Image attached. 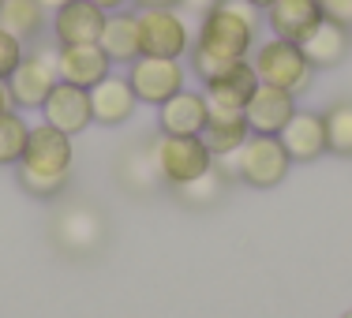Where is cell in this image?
Instances as JSON below:
<instances>
[{
	"mask_svg": "<svg viewBox=\"0 0 352 318\" xmlns=\"http://www.w3.org/2000/svg\"><path fill=\"white\" fill-rule=\"evenodd\" d=\"M278 139L289 150L292 161H318L330 150V142H326V116L315 113V109H296Z\"/></svg>",
	"mask_w": 352,
	"mask_h": 318,
	"instance_id": "9a60e30c",
	"label": "cell"
},
{
	"mask_svg": "<svg viewBox=\"0 0 352 318\" xmlns=\"http://www.w3.org/2000/svg\"><path fill=\"white\" fill-rule=\"evenodd\" d=\"M221 0H180V12L184 15H195V19H203L210 8H217Z\"/></svg>",
	"mask_w": 352,
	"mask_h": 318,
	"instance_id": "f1b7e54d",
	"label": "cell"
},
{
	"mask_svg": "<svg viewBox=\"0 0 352 318\" xmlns=\"http://www.w3.org/2000/svg\"><path fill=\"white\" fill-rule=\"evenodd\" d=\"M255 90H258V75L251 68V60H232L229 68H221L217 75H210V79L203 82L206 105L236 109V113H244V105L251 102Z\"/></svg>",
	"mask_w": 352,
	"mask_h": 318,
	"instance_id": "7c38bea8",
	"label": "cell"
},
{
	"mask_svg": "<svg viewBox=\"0 0 352 318\" xmlns=\"http://www.w3.org/2000/svg\"><path fill=\"white\" fill-rule=\"evenodd\" d=\"M236 165H240V180H244L248 188L270 191L289 177L292 157H289V150L281 146L278 135H251L244 146L236 150Z\"/></svg>",
	"mask_w": 352,
	"mask_h": 318,
	"instance_id": "52a82bcc",
	"label": "cell"
},
{
	"mask_svg": "<svg viewBox=\"0 0 352 318\" xmlns=\"http://www.w3.org/2000/svg\"><path fill=\"white\" fill-rule=\"evenodd\" d=\"M150 154H154L157 177L169 188H184L214 169V154L206 150L203 135H157Z\"/></svg>",
	"mask_w": 352,
	"mask_h": 318,
	"instance_id": "277c9868",
	"label": "cell"
},
{
	"mask_svg": "<svg viewBox=\"0 0 352 318\" xmlns=\"http://www.w3.org/2000/svg\"><path fill=\"white\" fill-rule=\"evenodd\" d=\"M206 116H210L206 94L184 87L176 98H169L165 105H157V131H162V135H203Z\"/></svg>",
	"mask_w": 352,
	"mask_h": 318,
	"instance_id": "2e32d148",
	"label": "cell"
},
{
	"mask_svg": "<svg viewBox=\"0 0 352 318\" xmlns=\"http://www.w3.org/2000/svg\"><path fill=\"white\" fill-rule=\"evenodd\" d=\"M23 56H27V41H19L15 34H8V30L0 27V79H8V75L19 68Z\"/></svg>",
	"mask_w": 352,
	"mask_h": 318,
	"instance_id": "4316f807",
	"label": "cell"
},
{
	"mask_svg": "<svg viewBox=\"0 0 352 318\" xmlns=\"http://www.w3.org/2000/svg\"><path fill=\"white\" fill-rule=\"evenodd\" d=\"M131 4L142 12V8H180V0H131Z\"/></svg>",
	"mask_w": 352,
	"mask_h": 318,
	"instance_id": "4dcf8cb0",
	"label": "cell"
},
{
	"mask_svg": "<svg viewBox=\"0 0 352 318\" xmlns=\"http://www.w3.org/2000/svg\"><path fill=\"white\" fill-rule=\"evenodd\" d=\"M56 75L60 82H72V87H98L105 75H113V60L98 41H87V45H56Z\"/></svg>",
	"mask_w": 352,
	"mask_h": 318,
	"instance_id": "30bf717a",
	"label": "cell"
},
{
	"mask_svg": "<svg viewBox=\"0 0 352 318\" xmlns=\"http://www.w3.org/2000/svg\"><path fill=\"white\" fill-rule=\"evenodd\" d=\"M98 45L109 53V60H113V68L116 64H124L128 68L131 60H139L142 56V38H139V12H109V19H105V30H102V38H98Z\"/></svg>",
	"mask_w": 352,
	"mask_h": 318,
	"instance_id": "d6986e66",
	"label": "cell"
},
{
	"mask_svg": "<svg viewBox=\"0 0 352 318\" xmlns=\"http://www.w3.org/2000/svg\"><path fill=\"white\" fill-rule=\"evenodd\" d=\"M322 116H326V142H330V154L352 157V102L330 105Z\"/></svg>",
	"mask_w": 352,
	"mask_h": 318,
	"instance_id": "cb8c5ba5",
	"label": "cell"
},
{
	"mask_svg": "<svg viewBox=\"0 0 352 318\" xmlns=\"http://www.w3.org/2000/svg\"><path fill=\"white\" fill-rule=\"evenodd\" d=\"M248 60H251V68H255L258 82L289 90V94H296V98L304 94V90H311V82H315V68L296 41H285V38L270 34L266 41H258V45L251 49Z\"/></svg>",
	"mask_w": 352,
	"mask_h": 318,
	"instance_id": "3957f363",
	"label": "cell"
},
{
	"mask_svg": "<svg viewBox=\"0 0 352 318\" xmlns=\"http://www.w3.org/2000/svg\"><path fill=\"white\" fill-rule=\"evenodd\" d=\"M322 12L326 19H338L345 27H352V0H322Z\"/></svg>",
	"mask_w": 352,
	"mask_h": 318,
	"instance_id": "83f0119b",
	"label": "cell"
},
{
	"mask_svg": "<svg viewBox=\"0 0 352 318\" xmlns=\"http://www.w3.org/2000/svg\"><path fill=\"white\" fill-rule=\"evenodd\" d=\"M341 318H352V311H345V315H341Z\"/></svg>",
	"mask_w": 352,
	"mask_h": 318,
	"instance_id": "e575fe53",
	"label": "cell"
},
{
	"mask_svg": "<svg viewBox=\"0 0 352 318\" xmlns=\"http://www.w3.org/2000/svg\"><path fill=\"white\" fill-rule=\"evenodd\" d=\"M56 240L72 251H90L102 240V221L87 206H68L60 214V221H56Z\"/></svg>",
	"mask_w": 352,
	"mask_h": 318,
	"instance_id": "7402d4cb",
	"label": "cell"
},
{
	"mask_svg": "<svg viewBox=\"0 0 352 318\" xmlns=\"http://www.w3.org/2000/svg\"><path fill=\"white\" fill-rule=\"evenodd\" d=\"M0 4H4V0H0Z\"/></svg>",
	"mask_w": 352,
	"mask_h": 318,
	"instance_id": "d590c367",
	"label": "cell"
},
{
	"mask_svg": "<svg viewBox=\"0 0 352 318\" xmlns=\"http://www.w3.org/2000/svg\"><path fill=\"white\" fill-rule=\"evenodd\" d=\"M90 4H98L102 12H124V8L131 4V0H90Z\"/></svg>",
	"mask_w": 352,
	"mask_h": 318,
	"instance_id": "1f68e13d",
	"label": "cell"
},
{
	"mask_svg": "<svg viewBox=\"0 0 352 318\" xmlns=\"http://www.w3.org/2000/svg\"><path fill=\"white\" fill-rule=\"evenodd\" d=\"M120 177H124V183H128L131 191H150L157 180H162V177H157V165H154V154H150V150L131 154L128 161H124Z\"/></svg>",
	"mask_w": 352,
	"mask_h": 318,
	"instance_id": "d4e9b609",
	"label": "cell"
},
{
	"mask_svg": "<svg viewBox=\"0 0 352 318\" xmlns=\"http://www.w3.org/2000/svg\"><path fill=\"white\" fill-rule=\"evenodd\" d=\"M68 4H72V0H41V8H45L49 15H53V12H60V8H68Z\"/></svg>",
	"mask_w": 352,
	"mask_h": 318,
	"instance_id": "d6a6232c",
	"label": "cell"
},
{
	"mask_svg": "<svg viewBox=\"0 0 352 318\" xmlns=\"http://www.w3.org/2000/svg\"><path fill=\"white\" fill-rule=\"evenodd\" d=\"M128 82L135 90L139 105H165L169 98H176L188 82V71H184L180 60H169V56H139V60L128 64Z\"/></svg>",
	"mask_w": 352,
	"mask_h": 318,
	"instance_id": "ba28073f",
	"label": "cell"
},
{
	"mask_svg": "<svg viewBox=\"0 0 352 318\" xmlns=\"http://www.w3.org/2000/svg\"><path fill=\"white\" fill-rule=\"evenodd\" d=\"M225 183H229V180H225L217 169H210L206 177H199V180L184 183V188H176V191H180V195L188 198V203H210V198L221 195V188H225Z\"/></svg>",
	"mask_w": 352,
	"mask_h": 318,
	"instance_id": "484cf974",
	"label": "cell"
},
{
	"mask_svg": "<svg viewBox=\"0 0 352 318\" xmlns=\"http://www.w3.org/2000/svg\"><path fill=\"white\" fill-rule=\"evenodd\" d=\"M326 19L322 0H278L274 8H266V23H270V34L285 38V41H304L318 23Z\"/></svg>",
	"mask_w": 352,
	"mask_h": 318,
	"instance_id": "e0dca14e",
	"label": "cell"
},
{
	"mask_svg": "<svg viewBox=\"0 0 352 318\" xmlns=\"http://www.w3.org/2000/svg\"><path fill=\"white\" fill-rule=\"evenodd\" d=\"M248 4H251V8H258V12H266V8H274L278 0H248Z\"/></svg>",
	"mask_w": 352,
	"mask_h": 318,
	"instance_id": "836d02e7",
	"label": "cell"
},
{
	"mask_svg": "<svg viewBox=\"0 0 352 318\" xmlns=\"http://www.w3.org/2000/svg\"><path fill=\"white\" fill-rule=\"evenodd\" d=\"M0 27L19 41H34L49 27V12L41 8V0H4L0 4Z\"/></svg>",
	"mask_w": 352,
	"mask_h": 318,
	"instance_id": "44dd1931",
	"label": "cell"
},
{
	"mask_svg": "<svg viewBox=\"0 0 352 318\" xmlns=\"http://www.w3.org/2000/svg\"><path fill=\"white\" fill-rule=\"evenodd\" d=\"M139 38H142V56H169V60L188 56L191 45H195L188 15L180 8H142Z\"/></svg>",
	"mask_w": 352,
	"mask_h": 318,
	"instance_id": "5b68a950",
	"label": "cell"
},
{
	"mask_svg": "<svg viewBox=\"0 0 352 318\" xmlns=\"http://www.w3.org/2000/svg\"><path fill=\"white\" fill-rule=\"evenodd\" d=\"M56 82H60V75H56V49H30L19 60V68L8 75V90H12V102L19 113L41 109Z\"/></svg>",
	"mask_w": 352,
	"mask_h": 318,
	"instance_id": "8992f818",
	"label": "cell"
},
{
	"mask_svg": "<svg viewBox=\"0 0 352 318\" xmlns=\"http://www.w3.org/2000/svg\"><path fill=\"white\" fill-rule=\"evenodd\" d=\"M248 139H251V128H248L244 113L210 105V116H206V128H203V142H206V150H210L214 157L236 154Z\"/></svg>",
	"mask_w": 352,
	"mask_h": 318,
	"instance_id": "ffe728a7",
	"label": "cell"
},
{
	"mask_svg": "<svg viewBox=\"0 0 352 318\" xmlns=\"http://www.w3.org/2000/svg\"><path fill=\"white\" fill-rule=\"evenodd\" d=\"M258 27H263V12L251 8L248 0H221L217 8L199 19L195 45H191V71L199 79H210L232 60H248L251 49L258 45Z\"/></svg>",
	"mask_w": 352,
	"mask_h": 318,
	"instance_id": "6da1fadb",
	"label": "cell"
},
{
	"mask_svg": "<svg viewBox=\"0 0 352 318\" xmlns=\"http://www.w3.org/2000/svg\"><path fill=\"white\" fill-rule=\"evenodd\" d=\"M41 120L49 128L64 131V135H82V131L94 124V109H90V90L72 87V82H56L53 94L45 98V105L38 109Z\"/></svg>",
	"mask_w": 352,
	"mask_h": 318,
	"instance_id": "9c48e42d",
	"label": "cell"
},
{
	"mask_svg": "<svg viewBox=\"0 0 352 318\" xmlns=\"http://www.w3.org/2000/svg\"><path fill=\"white\" fill-rule=\"evenodd\" d=\"M27 139H30V124L19 109L0 116V165H19Z\"/></svg>",
	"mask_w": 352,
	"mask_h": 318,
	"instance_id": "603a6c76",
	"label": "cell"
},
{
	"mask_svg": "<svg viewBox=\"0 0 352 318\" xmlns=\"http://www.w3.org/2000/svg\"><path fill=\"white\" fill-rule=\"evenodd\" d=\"M90 109H94V124L102 128H120L135 116L139 109V98L131 90L128 75H105L98 87H90Z\"/></svg>",
	"mask_w": 352,
	"mask_h": 318,
	"instance_id": "5bb4252c",
	"label": "cell"
},
{
	"mask_svg": "<svg viewBox=\"0 0 352 318\" xmlns=\"http://www.w3.org/2000/svg\"><path fill=\"white\" fill-rule=\"evenodd\" d=\"M292 113H296V94L266 87V82H258V90L244 105V120H248L251 135H281L285 124L292 120Z\"/></svg>",
	"mask_w": 352,
	"mask_h": 318,
	"instance_id": "8fae6325",
	"label": "cell"
},
{
	"mask_svg": "<svg viewBox=\"0 0 352 318\" xmlns=\"http://www.w3.org/2000/svg\"><path fill=\"white\" fill-rule=\"evenodd\" d=\"M72 157H75L72 135L49 128L45 120L30 124V139H27V150H23V161L15 165L19 188L34 198H56L68 188Z\"/></svg>",
	"mask_w": 352,
	"mask_h": 318,
	"instance_id": "7a4b0ae2",
	"label": "cell"
},
{
	"mask_svg": "<svg viewBox=\"0 0 352 318\" xmlns=\"http://www.w3.org/2000/svg\"><path fill=\"white\" fill-rule=\"evenodd\" d=\"M15 102H12V90H8V79H0V116L4 113H12Z\"/></svg>",
	"mask_w": 352,
	"mask_h": 318,
	"instance_id": "f546056e",
	"label": "cell"
},
{
	"mask_svg": "<svg viewBox=\"0 0 352 318\" xmlns=\"http://www.w3.org/2000/svg\"><path fill=\"white\" fill-rule=\"evenodd\" d=\"M300 49H304V56L311 60L315 71L338 68L352 49V27H345V23H338V19H322L311 34L300 41Z\"/></svg>",
	"mask_w": 352,
	"mask_h": 318,
	"instance_id": "ac0fdd59",
	"label": "cell"
},
{
	"mask_svg": "<svg viewBox=\"0 0 352 318\" xmlns=\"http://www.w3.org/2000/svg\"><path fill=\"white\" fill-rule=\"evenodd\" d=\"M105 19H109V12H102L98 4H90V0H72L68 8L53 12L49 30H53L56 45H87V41L102 38Z\"/></svg>",
	"mask_w": 352,
	"mask_h": 318,
	"instance_id": "4fadbf2b",
	"label": "cell"
}]
</instances>
